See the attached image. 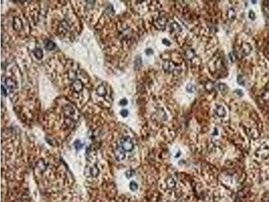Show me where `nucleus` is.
<instances>
[{
    "mask_svg": "<svg viewBox=\"0 0 269 202\" xmlns=\"http://www.w3.org/2000/svg\"><path fill=\"white\" fill-rule=\"evenodd\" d=\"M119 145L126 152L132 151L134 148L133 141L129 137H124L120 139Z\"/></svg>",
    "mask_w": 269,
    "mask_h": 202,
    "instance_id": "nucleus-1",
    "label": "nucleus"
},
{
    "mask_svg": "<svg viewBox=\"0 0 269 202\" xmlns=\"http://www.w3.org/2000/svg\"><path fill=\"white\" fill-rule=\"evenodd\" d=\"M125 150L120 147V145H118L116 147V148L114 150V156L116 160H122L125 157Z\"/></svg>",
    "mask_w": 269,
    "mask_h": 202,
    "instance_id": "nucleus-2",
    "label": "nucleus"
},
{
    "mask_svg": "<svg viewBox=\"0 0 269 202\" xmlns=\"http://www.w3.org/2000/svg\"><path fill=\"white\" fill-rule=\"evenodd\" d=\"M71 88L75 92H79L83 89V84L80 80H76L71 84Z\"/></svg>",
    "mask_w": 269,
    "mask_h": 202,
    "instance_id": "nucleus-3",
    "label": "nucleus"
},
{
    "mask_svg": "<svg viewBox=\"0 0 269 202\" xmlns=\"http://www.w3.org/2000/svg\"><path fill=\"white\" fill-rule=\"evenodd\" d=\"M64 113H65V115L67 116V117H68L69 119H71V118L73 117V116L75 115V111L74 108L71 106L67 105V106L65 107Z\"/></svg>",
    "mask_w": 269,
    "mask_h": 202,
    "instance_id": "nucleus-4",
    "label": "nucleus"
},
{
    "mask_svg": "<svg viewBox=\"0 0 269 202\" xmlns=\"http://www.w3.org/2000/svg\"><path fill=\"white\" fill-rule=\"evenodd\" d=\"M6 84L10 90H14L16 88V83L13 79L8 78L6 80Z\"/></svg>",
    "mask_w": 269,
    "mask_h": 202,
    "instance_id": "nucleus-5",
    "label": "nucleus"
},
{
    "mask_svg": "<svg viewBox=\"0 0 269 202\" xmlns=\"http://www.w3.org/2000/svg\"><path fill=\"white\" fill-rule=\"evenodd\" d=\"M155 25L156 26V27H157V28H159V29H164L165 27V20L163 18H158V19L156 20V22H155Z\"/></svg>",
    "mask_w": 269,
    "mask_h": 202,
    "instance_id": "nucleus-6",
    "label": "nucleus"
},
{
    "mask_svg": "<svg viewBox=\"0 0 269 202\" xmlns=\"http://www.w3.org/2000/svg\"><path fill=\"white\" fill-rule=\"evenodd\" d=\"M215 113L220 117H223L226 115V111L223 106L219 105L215 108Z\"/></svg>",
    "mask_w": 269,
    "mask_h": 202,
    "instance_id": "nucleus-7",
    "label": "nucleus"
},
{
    "mask_svg": "<svg viewBox=\"0 0 269 202\" xmlns=\"http://www.w3.org/2000/svg\"><path fill=\"white\" fill-rule=\"evenodd\" d=\"M90 173L91 176H92L94 177H97L99 173H100V171H99V169L98 168L97 166L96 165H94L93 167H92L90 168Z\"/></svg>",
    "mask_w": 269,
    "mask_h": 202,
    "instance_id": "nucleus-8",
    "label": "nucleus"
},
{
    "mask_svg": "<svg viewBox=\"0 0 269 202\" xmlns=\"http://www.w3.org/2000/svg\"><path fill=\"white\" fill-rule=\"evenodd\" d=\"M96 92L98 96H104V95L106 94V88H104V86L100 85V86H99L97 88Z\"/></svg>",
    "mask_w": 269,
    "mask_h": 202,
    "instance_id": "nucleus-9",
    "label": "nucleus"
},
{
    "mask_svg": "<svg viewBox=\"0 0 269 202\" xmlns=\"http://www.w3.org/2000/svg\"><path fill=\"white\" fill-rule=\"evenodd\" d=\"M252 50V48L250 45L248 43H244L243 44V53H245V55H248L250 53Z\"/></svg>",
    "mask_w": 269,
    "mask_h": 202,
    "instance_id": "nucleus-10",
    "label": "nucleus"
},
{
    "mask_svg": "<svg viewBox=\"0 0 269 202\" xmlns=\"http://www.w3.org/2000/svg\"><path fill=\"white\" fill-rule=\"evenodd\" d=\"M163 68H164V69L166 71H171L172 69H173V66H174V65H173L172 63H171L170 61H166V62H165V63H163Z\"/></svg>",
    "mask_w": 269,
    "mask_h": 202,
    "instance_id": "nucleus-11",
    "label": "nucleus"
},
{
    "mask_svg": "<svg viewBox=\"0 0 269 202\" xmlns=\"http://www.w3.org/2000/svg\"><path fill=\"white\" fill-rule=\"evenodd\" d=\"M22 22H21V20L19 19V18H15V20H14V28L16 30H19L21 28V27H22Z\"/></svg>",
    "mask_w": 269,
    "mask_h": 202,
    "instance_id": "nucleus-12",
    "label": "nucleus"
},
{
    "mask_svg": "<svg viewBox=\"0 0 269 202\" xmlns=\"http://www.w3.org/2000/svg\"><path fill=\"white\" fill-rule=\"evenodd\" d=\"M34 55H35V57L38 59H42V57L43 56V51H42L41 49H36L34 51Z\"/></svg>",
    "mask_w": 269,
    "mask_h": 202,
    "instance_id": "nucleus-13",
    "label": "nucleus"
},
{
    "mask_svg": "<svg viewBox=\"0 0 269 202\" xmlns=\"http://www.w3.org/2000/svg\"><path fill=\"white\" fill-rule=\"evenodd\" d=\"M55 47V44H54V43H53V42L48 41L47 43L46 44L45 48H46V49H47V50H48V51H51V50H53V49H54Z\"/></svg>",
    "mask_w": 269,
    "mask_h": 202,
    "instance_id": "nucleus-14",
    "label": "nucleus"
},
{
    "mask_svg": "<svg viewBox=\"0 0 269 202\" xmlns=\"http://www.w3.org/2000/svg\"><path fill=\"white\" fill-rule=\"evenodd\" d=\"M187 90L189 92L193 93L196 91V87L193 84H189L187 86Z\"/></svg>",
    "mask_w": 269,
    "mask_h": 202,
    "instance_id": "nucleus-15",
    "label": "nucleus"
},
{
    "mask_svg": "<svg viewBox=\"0 0 269 202\" xmlns=\"http://www.w3.org/2000/svg\"><path fill=\"white\" fill-rule=\"evenodd\" d=\"M227 16H228V18H230V19H231V20L234 19V18L236 17V12H235V11H234L233 9H230V10H229V11H228Z\"/></svg>",
    "mask_w": 269,
    "mask_h": 202,
    "instance_id": "nucleus-16",
    "label": "nucleus"
},
{
    "mask_svg": "<svg viewBox=\"0 0 269 202\" xmlns=\"http://www.w3.org/2000/svg\"><path fill=\"white\" fill-rule=\"evenodd\" d=\"M130 189L131 190L133 191H135L137 190L138 189V185L137 184V182H135V181H131L130 182Z\"/></svg>",
    "mask_w": 269,
    "mask_h": 202,
    "instance_id": "nucleus-17",
    "label": "nucleus"
},
{
    "mask_svg": "<svg viewBox=\"0 0 269 202\" xmlns=\"http://www.w3.org/2000/svg\"><path fill=\"white\" fill-rule=\"evenodd\" d=\"M186 55L189 59H192L195 56V52L193 50H188L186 52Z\"/></svg>",
    "mask_w": 269,
    "mask_h": 202,
    "instance_id": "nucleus-18",
    "label": "nucleus"
},
{
    "mask_svg": "<svg viewBox=\"0 0 269 202\" xmlns=\"http://www.w3.org/2000/svg\"><path fill=\"white\" fill-rule=\"evenodd\" d=\"M219 89L222 92H225L227 90L228 88L225 84H221H221H219Z\"/></svg>",
    "mask_w": 269,
    "mask_h": 202,
    "instance_id": "nucleus-19",
    "label": "nucleus"
},
{
    "mask_svg": "<svg viewBox=\"0 0 269 202\" xmlns=\"http://www.w3.org/2000/svg\"><path fill=\"white\" fill-rule=\"evenodd\" d=\"M74 146L76 150H79L83 147V144L79 140H77L76 141H75Z\"/></svg>",
    "mask_w": 269,
    "mask_h": 202,
    "instance_id": "nucleus-20",
    "label": "nucleus"
},
{
    "mask_svg": "<svg viewBox=\"0 0 269 202\" xmlns=\"http://www.w3.org/2000/svg\"><path fill=\"white\" fill-rule=\"evenodd\" d=\"M141 65V59L140 57H137V58L135 59V68H139Z\"/></svg>",
    "mask_w": 269,
    "mask_h": 202,
    "instance_id": "nucleus-21",
    "label": "nucleus"
},
{
    "mask_svg": "<svg viewBox=\"0 0 269 202\" xmlns=\"http://www.w3.org/2000/svg\"><path fill=\"white\" fill-rule=\"evenodd\" d=\"M237 81H238V84L241 86H244V84H245V82H244V79L242 78V76H238V79H237Z\"/></svg>",
    "mask_w": 269,
    "mask_h": 202,
    "instance_id": "nucleus-22",
    "label": "nucleus"
},
{
    "mask_svg": "<svg viewBox=\"0 0 269 202\" xmlns=\"http://www.w3.org/2000/svg\"><path fill=\"white\" fill-rule=\"evenodd\" d=\"M255 13L253 12V11H250L249 12V18L252 20H254L255 19Z\"/></svg>",
    "mask_w": 269,
    "mask_h": 202,
    "instance_id": "nucleus-23",
    "label": "nucleus"
},
{
    "mask_svg": "<svg viewBox=\"0 0 269 202\" xmlns=\"http://www.w3.org/2000/svg\"><path fill=\"white\" fill-rule=\"evenodd\" d=\"M173 26V29H174V30H177V31H179V29L181 30V28L180 26L179 25H178L177 24H172V25Z\"/></svg>",
    "mask_w": 269,
    "mask_h": 202,
    "instance_id": "nucleus-24",
    "label": "nucleus"
},
{
    "mask_svg": "<svg viewBox=\"0 0 269 202\" xmlns=\"http://www.w3.org/2000/svg\"><path fill=\"white\" fill-rule=\"evenodd\" d=\"M128 103V101L127 99H122V100H120V104L121 105V106H125V105H127Z\"/></svg>",
    "mask_w": 269,
    "mask_h": 202,
    "instance_id": "nucleus-25",
    "label": "nucleus"
},
{
    "mask_svg": "<svg viewBox=\"0 0 269 202\" xmlns=\"http://www.w3.org/2000/svg\"><path fill=\"white\" fill-rule=\"evenodd\" d=\"M128 111L126 110V109H123L120 111V115L122 116V117H127L128 115Z\"/></svg>",
    "mask_w": 269,
    "mask_h": 202,
    "instance_id": "nucleus-26",
    "label": "nucleus"
},
{
    "mask_svg": "<svg viewBox=\"0 0 269 202\" xmlns=\"http://www.w3.org/2000/svg\"><path fill=\"white\" fill-rule=\"evenodd\" d=\"M162 43H163V45H166V46H169V45L171 44L170 43V42L168 40L165 39H163V41H162Z\"/></svg>",
    "mask_w": 269,
    "mask_h": 202,
    "instance_id": "nucleus-27",
    "label": "nucleus"
},
{
    "mask_svg": "<svg viewBox=\"0 0 269 202\" xmlns=\"http://www.w3.org/2000/svg\"><path fill=\"white\" fill-rule=\"evenodd\" d=\"M235 93H236L238 96H242V95H243V92H242V91L241 90H236V91H235Z\"/></svg>",
    "mask_w": 269,
    "mask_h": 202,
    "instance_id": "nucleus-28",
    "label": "nucleus"
},
{
    "mask_svg": "<svg viewBox=\"0 0 269 202\" xmlns=\"http://www.w3.org/2000/svg\"><path fill=\"white\" fill-rule=\"evenodd\" d=\"M174 184H175V182L173 180H169L168 181V185L170 187H172L174 185Z\"/></svg>",
    "mask_w": 269,
    "mask_h": 202,
    "instance_id": "nucleus-29",
    "label": "nucleus"
},
{
    "mask_svg": "<svg viewBox=\"0 0 269 202\" xmlns=\"http://www.w3.org/2000/svg\"><path fill=\"white\" fill-rule=\"evenodd\" d=\"M146 54L147 55H151V54H153V50L151 49H147V50H146Z\"/></svg>",
    "mask_w": 269,
    "mask_h": 202,
    "instance_id": "nucleus-30",
    "label": "nucleus"
},
{
    "mask_svg": "<svg viewBox=\"0 0 269 202\" xmlns=\"http://www.w3.org/2000/svg\"><path fill=\"white\" fill-rule=\"evenodd\" d=\"M126 175H127V177H132V176H133V171H127V173H126Z\"/></svg>",
    "mask_w": 269,
    "mask_h": 202,
    "instance_id": "nucleus-31",
    "label": "nucleus"
},
{
    "mask_svg": "<svg viewBox=\"0 0 269 202\" xmlns=\"http://www.w3.org/2000/svg\"><path fill=\"white\" fill-rule=\"evenodd\" d=\"M2 94H3V95H4V96H6V90L4 89V86H2Z\"/></svg>",
    "mask_w": 269,
    "mask_h": 202,
    "instance_id": "nucleus-32",
    "label": "nucleus"
}]
</instances>
